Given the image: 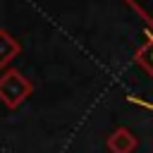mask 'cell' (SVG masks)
Returning a JSON list of instances; mask_svg holds the SVG:
<instances>
[{"label":"cell","instance_id":"6da1fadb","mask_svg":"<svg viewBox=\"0 0 153 153\" xmlns=\"http://www.w3.org/2000/svg\"><path fill=\"white\" fill-rule=\"evenodd\" d=\"M33 93V84L19 69H5L0 74V103L10 110H17L29 96Z\"/></svg>","mask_w":153,"mask_h":153},{"label":"cell","instance_id":"7a4b0ae2","mask_svg":"<svg viewBox=\"0 0 153 153\" xmlns=\"http://www.w3.org/2000/svg\"><path fill=\"white\" fill-rule=\"evenodd\" d=\"M136 146H139V141L131 134V129H127V127H117L108 136V151L110 153H134Z\"/></svg>","mask_w":153,"mask_h":153},{"label":"cell","instance_id":"8992f818","mask_svg":"<svg viewBox=\"0 0 153 153\" xmlns=\"http://www.w3.org/2000/svg\"><path fill=\"white\" fill-rule=\"evenodd\" d=\"M129 103L141 105V108H146V110H151V112H153V103H148V100H141V98H136V96H129Z\"/></svg>","mask_w":153,"mask_h":153},{"label":"cell","instance_id":"277c9868","mask_svg":"<svg viewBox=\"0 0 153 153\" xmlns=\"http://www.w3.org/2000/svg\"><path fill=\"white\" fill-rule=\"evenodd\" d=\"M134 62L153 79V31H148V41L134 53Z\"/></svg>","mask_w":153,"mask_h":153},{"label":"cell","instance_id":"3957f363","mask_svg":"<svg viewBox=\"0 0 153 153\" xmlns=\"http://www.w3.org/2000/svg\"><path fill=\"white\" fill-rule=\"evenodd\" d=\"M22 53V43L5 29H0V69H10L12 60L19 57Z\"/></svg>","mask_w":153,"mask_h":153},{"label":"cell","instance_id":"5b68a950","mask_svg":"<svg viewBox=\"0 0 153 153\" xmlns=\"http://www.w3.org/2000/svg\"><path fill=\"white\" fill-rule=\"evenodd\" d=\"M124 5H129L148 26V31H153V0H124Z\"/></svg>","mask_w":153,"mask_h":153}]
</instances>
